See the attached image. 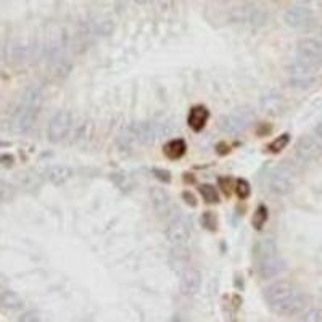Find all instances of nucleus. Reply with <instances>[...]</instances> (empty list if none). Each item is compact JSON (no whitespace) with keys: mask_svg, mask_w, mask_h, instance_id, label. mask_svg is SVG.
<instances>
[{"mask_svg":"<svg viewBox=\"0 0 322 322\" xmlns=\"http://www.w3.org/2000/svg\"><path fill=\"white\" fill-rule=\"evenodd\" d=\"M268 306L280 316L301 314L308 306V297L290 282L279 280L271 284L264 292Z\"/></svg>","mask_w":322,"mask_h":322,"instance_id":"1","label":"nucleus"},{"mask_svg":"<svg viewBox=\"0 0 322 322\" xmlns=\"http://www.w3.org/2000/svg\"><path fill=\"white\" fill-rule=\"evenodd\" d=\"M44 91L39 86H29L20 98L12 118V129L18 134H26L32 129L44 107Z\"/></svg>","mask_w":322,"mask_h":322,"instance_id":"2","label":"nucleus"},{"mask_svg":"<svg viewBox=\"0 0 322 322\" xmlns=\"http://www.w3.org/2000/svg\"><path fill=\"white\" fill-rule=\"evenodd\" d=\"M160 137V127L150 121L132 123L118 137V147L121 150H134L140 145L153 143Z\"/></svg>","mask_w":322,"mask_h":322,"instance_id":"3","label":"nucleus"},{"mask_svg":"<svg viewBox=\"0 0 322 322\" xmlns=\"http://www.w3.org/2000/svg\"><path fill=\"white\" fill-rule=\"evenodd\" d=\"M164 234L168 240L173 245H187L188 240L192 238V224L184 214L173 213L168 218V224H166Z\"/></svg>","mask_w":322,"mask_h":322,"instance_id":"4","label":"nucleus"},{"mask_svg":"<svg viewBox=\"0 0 322 322\" xmlns=\"http://www.w3.org/2000/svg\"><path fill=\"white\" fill-rule=\"evenodd\" d=\"M74 116L73 113L62 110V112L55 113L53 118L50 119L47 127V137L52 143H62L71 136V131L74 127Z\"/></svg>","mask_w":322,"mask_h":322,"instance_id":"5","label":"nucleus"},{"mask_svg":"<svg viewBox=\"0 0 322 322\" xmlns=\"http://www.w3.org/2000/svg\"><path fill=\"white\" fill-rule=\"evenodd\" d=\"M268 187L274 195H287L295 187V171L290 166L280 164L276 169L271 171Z\"/></svg>","mask_w":322,"mask_h":322,"instance_id":"6","label":"nucleus"},{"mask_svg":"<svg viewBox=\"0 0 322 322\" xmlns=\"http://www.w3.org/2000/svg\"><path fill=\"white\" fill-rule=\"evenodd\" d=\"M319 65H314L306 60L297 57L290 66V82L295 87H308L314 82V77L319 73Z\"/></svg>","mask_w":322,"mask_h":322,"instance_id":"7","label":"nucleus"},{"mask_svg":"<svg viewBox=\"0 0 322 322\" xmlns=\"http://www.w3.org/2000/svg\"><path fill=\"white\" fill-rule=\"evenodd\" d=\"M230 21L238 24H247V26H261L266 23L268 15L263 8L258 5H238L234 7L229 13Z\"/></svg>","mask_w":322,"mask_h":322,"instance_id":"8","label":"nucleus"},{"mask_svg":"<svg viewBox=\"0 0 322 322\" xmlns=\"http://www.w3.org/2000/svg\"><path fill=\"white\" fill-rule=\"evenodd\" d=\"M39 55H41V50L36 44L13 42L7 47V60L15 66L34 62V58H37Z\"/></svg>","mask_w":322,"mask_h":322,"instance_id":"9","label":"nucleus"},{"mask_svg":"<svg viewBox=\"0 0 322 322\" xmlns=\"http://www.w3.org/2000/svg\"><path fill=\"white\" fill-rule=\"evenodd\" d=\"M284 21L293 29L306 31L316 24V16L306 7H292L285 12Z\"/></svg>","mask_w":322,"mask_h":322,"instance_id":"10","label":"nucleus"},{"mask_svg":"<svg viewBox=\"0 0 322 322\" xmlns=\"http://www.w3.org/2000/svg\"><path fill=\"white\" fill-rule=\"evenodd\" d=\"M295 155L304 163H313L322 157V143L314 136H303L297 142Z\"/></svg>","mask_w":322,"mask_h":322,"instance_id":"11","label":"nucleus"},{"mask_svg":"<svg viewBox=\"0 0 322 322\" xmlns=\"http://www.w3.org/2000/svg\"><path fill=\"white\" fill-rule=\"evenodd\" d=\"M297 57L311 62L314 65H322V39L318 37H306L298 42Z\"/></svg>","mask_w":322,"mask_h":322,"instance_id":"12","label":"nucleus"},{"mask_svg":"<svg viewBox=\"0 0 322 322\" xmlns=\"http://www.w3.org/2000/svg\"><path fill=\"white\" fill-rule=\"evenodd\" d=\"M248 124H250V116L245 112H240V110L226 115L221 119V129L227 132V134H240V132L247 129Z\"/></svg>","mask_w":322,"mask_h":322,"instance_id":"13","label":"nucleus"},{"mask_svg":"<svg viewBox=\"0 0 322 322\" xmlns=\"http://www.w3.org/2000/svg\"><path fill=\"white\" fill-rule=\"evenodd\" d=\"M179 288L185 297H192L202 288V273L195 268H187L181 274Z\"/></svg>","mask_w":322,"mask_h":322,"instance_id":"14","label":"nucleus"},{"mask_svg":"<svg viewBox=\"0 0 322 322\" xmlns=\"http://www.w3.org/2000/svg\"><path fill=\"white\" fill-rule=\"evenodd\" d=\"M256 269H258V274L263 277V279H271V277L279 276L282 271L285 269V263H284V259H280L279 254H273V256L258 259Z\"/></svg>","mask_w":322,"mask_h":322,"instance_id":"15","label":"nucleus"},{"mask_svg":"<svg viewBox=\"0 0 322 322\" xmlns=\"http://www.w3.org/2000/svg\"><path fill=\"white\" fill-rule=\"evenodd\" d=\"M150 198H152L155 213L158 216H161V218H169V216L173 214V203H171L169 195L163 188H158V187L152 188Z\"/></svg>","mask_w":322,"mask_h":322,"instance_id":"16","label":"nucleus"},{"mask_svg":"<svg viewBox=\"0 0 322 322\" xmlns=\"http://www.w3.org/2000/svg\"><path fill=\"white\" fill-rule=\"evenodd\" d=\"M44 174H46V179L50 184L63 185L74 176V171L68 164H50L44 171Z\"/></svg>","mask_w":322,"mask_h":322,"instance_id":"17","label":"nucleus"},{"mask_svg":"<svg viewBox=\"0 0 322 322\" xmlns=\"http://www.w3.org/2000/svg\"><path fill=\"white\" fill-rule=\"evenodd\" d=\"M209 118V113L208 110L205 107H193L188 113V118H187V123L188 126L192 127V131L200 132L207 126V121Z\"/></svg>","mask_w":322,"mask_h":322,"instance_id":"18","label":"nucleus"},{"mask_svg":"<svg viewBox=\"0 0 322 322\" xmlns=\"http://www.w3.org/2000/svg\"><path fill=\"white\" fill-rule=\"evenodd\" d=\"M273 254H279V248H277V243L273 240V238H264V240L258 242L253 248L254 261L273 256Z\"/></svg>","mask_w":322,"mask_h":322,"instance_id":"19","label":"nucleus"},{"mask_svg":"<svg viewBox=\"0 0 322 322\" xmlns=\"http://www.w3.org/2000/svg\"><path fill=\"white\" fill-rule=\"evenodd\" d=\"M23 299L12 290H2L0 292V308L5 311H20L23 308Z\"/></svg>","mask_w":322,"mask_h":322,"instance_id":"20","label":"nucleus"},{"mask_svg":"<svg viewBox=\"0 0 322 322\" xmlns=\"http://www.w3.org/2000/svg\"><path fill=\"white\" fill-rule=\"evenodd\" d=\"M261 108H263V112H266V113L277 115V113L282 112V108H284V100H282L280 95H277V93L264 95L263 98H261Z\"/></svg>","mask_w":322,"mask_h":322,"instance_id":"21","label":"nucleus"},{"mask_svg":"<svg viewBox=\"0 0 322 322\" xmlns=\"http://www.w3.org/2000/svg\"><path fill=\"white\" fill-rule=\"evenodd\" d=\"M185 150H187V145L182 138H173V140H169L164 145L163 152L169 160H179L181 157H184Z\"/></svg>","mask_w":322,"mask_h":322,"instance_id":"22","label":"nucleus"},{"mask_svg":"<svg viewBox=\"0 0 322 322\" xmlns=\"http://www.w3.org/2000/svg\"><path fill=\"white\" fill-rule=\"evenodd\" d=\"M18 184L26 192H34L41 187L42 179L37 173H23L18 177Z\"/></svg>","mask_w":322,"mask_h":322,"instance_id":"23","label":"nucleus"},{"mask_svg":"<svg viewBox=\"0 0 322 322\" xmlns=\"http://www.w3.org/2000/svg\"><path fill=\"white\" fill-rule=\"evenodd\" d=\"M200 193H202V197L207 203H218L219 202V193H218V190H216V187L211 185V184L200 185Z\"/></svg>","mask_w":322,"mask_h":322,"instance_id":"24","label":"nucleus"},{"mask_svg":"<svg viewBox=\"0 0 322 322\" xmlns=\"http://www.w3.org/2000/svg\"><path fill=\"white\" fill-rule=\"evenodd\" d=\"M266 221H268V208H266L264 205H259V207L256 208V211H254L253 219H252L254 229H263Z\"/></svg>","mask_w":322,"mask_h":322,"instance_id":"25","label":"nucleus"},{"mask_svg":"<svg viewBox=\"0 0 322 322\" xmlns=\"http://www.w3.org/2000/svg\"><path fill=\"white\" fill-rule=\"evenodd\" d=\"M15 197V187L5 181H0V203H7Z\"/></svg>","mask_w":322,"mask_h":322,"instance_id":"26","label":"nucleus"},{"mask_svg":"<svg viewBox=\"0 0 322 322\" xmlns=\"http://www.w3.org/2000/svg\"><path fill=\"white\" fill-rule=\"evenodd\" d=\"M288 142H290V136L288 134H282V136H279L276 138V140H273L269 143V152H273V153H279V152H282L287 145H288Z\"/></svg>","mask_w":322,"mask_h":322,"instance_id":"27","label":"nucleus"},{"mask_svg":"<svg viewBox=\"0 0 322 322\" xmlns=\"http://www.w3.org/2000/svg\"><path fill=\"white\" fill-rule=\"evenodd\" d=\"M112 179H113V182L116 184V187H119L121 190H131V181H129V177H127L126 174H123V173H115L113 176H112Z\"/></svg>","mask_w":322,"mask_h":322,"instance_id":"28","label":"nucleus"},{"mask_svg":"<svg viewBox=\"0 0 322 322\" xmlns=\"http://www.w3.org/2000/svg\"><path fill=\"white\" fill-rule=\"evenodd\" d=\"M235 192H237V195L240 197L242 200L248 198V197H250V193H252V187H250L248 181H245V179H238V181H237V184H235Z\"/></svg>","mask_w":322,"mask_h":322,"instance_id":"29","label":"nucleus"},{"mask_svg":"<svg viewBox=\"0 0 322 322\" xmlns=\"http://www.w3.org/2000/svg\"><path fill=\"white\" fill-rule=\"evenodd\" d=\"M202 224L207 227L208 230H214L216 229V219L211 213H205L202 216Z\"/></svg>","mask_w":322,"mask_h":322,"instance_id":"30","label":"nucleus"},{"mask_svg":"<svg viewBox=\"0 0 322 322\" xmlns=\"http://www.w3.org/2000/svg\"><path fill=\"white\" fill-rule=\"evenodd\" d=\"M153 174H155V177H157V179H160L161 182H164V184H168V182L171 181V174H169V171H166V169L155 168V169H153Z\"/></svg>","mask_w":322,"mask_h":322,"instance_id":"31","label":"nucleus"},{"mask_svg":"<svg viewBox=\"0 0 322 322\" xmlns=\"http://www.w3.org/2000/svg\"><path fill=\"white\" fill-rule=\"evenodd\" d=\"M301 319L303 321H322V311L311 309V311H308V313H304Z\"/></svg>","mask_w":322,"mask_h":322,"instance_id":"32","label":"nucleus"},{"mask_svg":"<svg viewBox=\"0 0 322 322\" xmlns=\"http://www.w3.org/2000/svg\"><path fill=\"white\" fill-rule=\"evenodd\" d=\"M182 198H184L185 203L190 205V207H197V200H195V197H193L190 192H184V193H182Z\"/></svg>","mask_w":322,"mask_h":322,"instance_id":"33","label":"nucleus"},{"mask_svg":"<svg viewBox=\"0 0 322 322\" xmlns=\"http://www.w3.org/2000/svg\"><path fill=\"white\" fill-rule=\"evenodd\" d=\"M0 163H2V164H12L13 163V157H12V155H2V157H0Z\"/></svg>","mask_w":322,"mask_h":322,"instance_id":"34","label":"nucleus"},{"mask_svg":"<svg viewBox=\"0 0 322 322\" xmlns=\"http://www.w3.org/2000/svg\"><path fill=\"white\" fill-rule=\"evenodd\" d=\"M18 321H39V318L36 314H24V316H20Z\"/></svg>","mask_w":322,"mask_h":322,"instance_id":"35","label":"nucleus"},{"mask_svg":"<svg viewBox=\"0 0 322 322\" xmlns=\"http://www.w3.org/2000/svg\"><path fill=\"white\" fill-rule=\"evenodd\" d=\"M314 132H316V136H318L319 140H322V121H321V123H319L318 126H316Z\"/></svg>","mask_w":322,"mask_h":322,"instance_id":"36","label":"nucleus"},{"mask_svg":"<svg viewBox=\"0 0 322 322\" xmlns=\"http://www.w3.org/2000/svg\"><path fill=\"white\" fill-rule=\"evenodd\" d=\"M136 2H138V3H143V2H145V0H136Z\"/></svg>","mask_w":322,"mask_h":322,"instance_id":"37","label":"nucleus"},{"mask_svg":"<svg viewBox=\"0 0 322 322\" xmlns=\"http://www.w3.org/2000/svg\"><path fill=\"white\" fill-rule=\"evenodd\" d=\"M0 145H2V142H0Z\"/></svg>","mask_w":322,"mask_h":322,"instance_id":"38","label":"nucleus"}]
</instances>
